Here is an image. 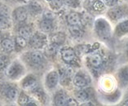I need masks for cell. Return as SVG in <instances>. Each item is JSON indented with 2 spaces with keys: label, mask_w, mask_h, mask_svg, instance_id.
Segmentation results:
<instances>
[{
  "label": "cell",
  "mask_w": 128,
  "mask_h": 106,
  "mask_svg": "<svg viewBox=\"0 0 128 106\" xmlns=\"http://www.w3.org/2000/svg\"><path fill=\"white\" fill-rule=\"evenodd\" d=\"M0 39H1V30H0Z\"/></svg>",
  "instance_id": "cell-37"
},
{
  "label": "cell",
  "mask_w": 128,
  "mask_h": 106,
  "mask_svg": "<svg viewBox=\"0 0 128 106\" xmlns=\"http://www.w3.org/2000/svg\"><path fill=\"white\" fill-rule=\"evenodd\" d=\"M43 17L46 18V19H50V20H54L55 18V16L54 14L52 13L51 12H46L44 15H43Z\"/></svg>",
  "instance_id": "cell-32"
},
{
  "label": "cell",
  "mask_w": 128,
  "mask_h": 106,
  "mask_svg": "<svg viewBox=\"0 0 128 106\" xmlns=\"http://www.w3.org/2000/svg\"><path fill=\"white\" fill-rule=\"evenodd\" d=\"M128 14V10L126 8L122 6H116L108 12V16L112 20H118L122 19L125 16Z\"/></svg>",
  "instance_id": "cell-7"
},
{
  "label": "cell",
  "mask_w": 128,
  "mask_h": 106,
  "mask_svg": "<svg viewBox=\"0 0 128 106\" xmlns=\"http://www.w3.org/2000/svg\"><path fill=\"white\" fill-rule=\"evenodd\" d=\"M70 32L71 35L74 37V38H78L81 37L82 34V31L81 30L79 26H72L70 27Z\"/></svg>",
  "instance_id": "cell-25"
},
{
  "label": "cell",
  "mask_w": 128,
  "mask_h": 106,
  "mask_svg": "<svg viewBox=\"0 0 128 106\" xmlns=\"http://www.w3.org/2000/svg\"><path fill=\"white\" fill-rule=\"evenodd\" d=\"M19 1L21 2H24V4H29L30 2V0H19Z\"/></svg>",
  "instance_id": "cell-35"
},
{
  "label": "cell",
  "mask_w": 128,
  "mask_h": 106,
  "mask_svg": "<svg viewBox=\"0 0 128 106\" xmlns=\"http://www.w3.org/2000/svg\"><path fill=\"white\" fill-rule=\"evenodd\" d=\"M90 6L95 11H101L104 8V4L100 0H93L90 4Z\"/></svg>",
  "instance_id": "cell-28"
},
{
  "label": "cell",
  "mask_w": 128,
  "mask_h": 106,
  "mask_svg": "<svg viewBox=\"0 0 128 106\" xmlns=\"http://www.w3.org/2000/svg\"><path fill=\"white\" fill-rule=\"evenodd\" d=\"M103 63V60L100 55L95 54L89 57V64L94 68H99L101 66Z\"/></svg>",
  "instance_id": "cell-22"
},
{
  "label": "cell",
  "mask_w": 128,
  "mask_h": 106,
  "mask_svg": "<svg viewBox=\"0 0 128 106\" xmlns=\"http://www.w3.org/2000/svg\"><path fill=\"white\" fill-rule=\"evenodd\" d=\"M63 1L67 6H68V7H70V8H78L80 5L79 0H63Z\"/></svg>",
  "instance_id": "cell-30"
},
{
  "label": "cell",
  "mask_w": 128,
  "mask_h": 106,
  "mask_svg": "<svg viewBox=\"0 0 128 106\" xmlns=\"http://www.w3.org/2000/svg\"><path fill=\"white\" fill-rule=\"evenodd\" d=\"M38 86L37 85V79L35 76L33 74H29L26 77H24L21 81V86L26 90H33L34 88Z\"/></svg>",
  "instance_id": "cell-11"
},
{
  "label": "cell",
  "mask_w": 128,
  "mask_h": 106,
  "mask_svg": "<svg viewBox=\"0 0 128 106\" xmlns=\"http://www.w3.org/2000/svg\"><path fill=\"white\" fill-rule=\"evenodd\" d=\"M49 4L52 9L58 10V9L61 8V7L63 6L64 1L63 0H51V1L49 2Z\"/></svg>",
  "instance_id": "cell-29"
},
{
  "label": "cell",
  "mask_w": 128,
  "mask_h": 106,
  "mask_svg": "<svg viewBox=\"0 0 128 106\" xmlns=\"http://www.w3.org/2000/svg\"><path fill=\"white\" fill-rule=\"evenodd\" d=\"M102 2H104V4L105 5H107V6H113L114 4V2H115V0H102Z\"/></svg>",
  "instance_id": "cell-34"
},
{
  "label": "cell",
  "mask_w": 128,
  "mask_h": 106,
  "mask_svg": "<svg viewBox=\"0 0 128 106\" xmlns=\"http://www.w3.org/2000/svg\"><path fill=\"white\" fill-rule=\"evenodd\" d=\"M9 64V58L6 55L0 54V71L7 68Z\"/></svg>",
  "instance_id": "cell-26"
},
{
  "label": "cell",
  "mask_w": 128,
  "mask_h": 106,
  "mask_svg": "<svg viewBox=\"0 0 128 106\" xmlns=\"http://www.w3.org/2000/svg\"><path fill=\"white\" fill-rule=\"evenodd\" d=\"M127 33H128V20L122 21L121 23L118 24L116 28V31H115V34L118 36H122Z\"/></svg>",
  "instance_id": "cell-21"
},
{
  "label": "cell",
  "mask_w": 128,
  "mask_h": 106,
  "mask_svg": "<svg viewBox=\"0 0 128 106\" xmlns=\"http://www.w3.org/2000/svg\"><path fill=\"white\" fill-rule=\"evenodd\" d=\"M18 87L13 83L2 82L0 83V96L9 102H13L17 98Z\"/></svg>",
  "instance_id": "cell-1"
},
{
  "label": "cell",
  "mask_w": 128,
  "mask_h": 106,
  "mask_svg": "<svg viewBox=\"0 0 128 106\" xmlns=\"http://www.w3.org/2000/svg\"><path fill=\"white\" fill-rule=\"evenodd\" d=\"M61 58L65 63L73 64H75V62L77 60V56H76V53L74 52V49H72L70 48H64L61 50Z\"/></svg>",
  "instance_id": "cell-8"
},
{
  "label": "cell",
  "mask_w": 128,
  "mask_h": 106,
  "mask_svg": "<svg viewBox=\"0 0 128 106\" xmlns=\"http://www.w3.org/2000/svg\"><path fill=\"white\" fill-rule=\"evenodd\" d=\"M39 28L42 32H51L53 29V20L43 17V19L39 22Z\"/></svg>",
  "instance_id": "cell-16"
},
{
  "label": "cell",
  "mask_w": 128,
  "mask_h": 106,
  "mask_svg": "<svg viewBox=\"0 0 128 106\" xmlns=\"http://www.w3.org/2000/svg\"><path fill=\"white\" fill-rule=\"evenodd\" d=\"M67 102H68V97L63 92H58L57 94L55 96V98H54L55 105H58V106L67 105Z\"/></svg>",
  "instance_id": "cell-17"
},
{
  "label": "cell",
  "mask_w": 128,
  "mask_h": 106,
  "mask_svg": "<svg viewBox=\"0 0 128 106\" xmlns=\"http://www.w3.org/2000/svg\"><path fill=\"white\" fill-rule=\"evenodd\" d=\"M18 34L20 36H22L24 38H30L31 35L33 34V29L30 26H27V24H24V26H20L19 29H18Z\"/></svg>",
  "instance_id": "cell-20"
},
{
  "label": "cell",
  "mask_w": 128,
  "mask_h": 106,
  "mask_svg": "<svg viewBox=\"0 0 128 106\" xmlns=\"http://www.w3.org/2000/svg\"><path fill=\"white\" fill-rule=\"evenodd\" d=\"M28 63L30 64V66L34 68L42 67L45 64V57L43 54L39 51H33L30 52L26 56Z\"/></svg>",
  "instance_id": "cell-3"
},
{
  "label": "cell",
  "mask_w": 128,
  "mask_h": 106,
  "mask_svg": "<svg viewBox=\"0 0 128 106\" xmlns=\"http://www.w3.org/2000/svg\"><path fill=\"white\" fill-rule=\"evenodd\" d=\"M24 72L26 68L23 64L19 60H14L7 67L6 75L12 80H18L24 75Z\"/></svg>",
  "instance_id": "cell-2"
},
{
  "label": "cell",
  "mask_w": 128,
  "mask_h": 106,
  "mask_svg": "<svg viewBox=\"0 0 128 106\" xmlns=\"http://www.w3.org/2000/svg\"><path fill=\"white\" fill-rule=\"evenodd\" d=\"M57 48H58V45L54 44V43H52L51 45L48 46V48H46V51L49 56H52V55H55L56 53Z\"/></svg>",
  "instance_id": "cell-31"
},
{
  "label": "cell",
  "mask_w": 128,
  "mask_h": 106,
  "mask_svg": "<svg viewBox=\"0 0 128 106\" xmlns=\"http://www.w3.org/2000/svg\"><path fill=\"white\" fill-rule=\"evenodd\" d=\"M76 98L77 100H78L79 101H87L89 99V94H88V92L86 91V90H78L77 92H76Z\"/></svg>",
  "instance_id": "cell-24"
},
{
  "label": "cell",
  "mask_w": 128,
  "mask_h": 106,
  "mask_svg": "<svg viewBox=\"0 0 128 106\" xmlns=\"http://www.w3.org/2000/svg\"><path fill=\"white\" fill-rule=\"evenodd\" d=\"M46 37L44 34L37 32L31 35L29 40V45L34 49H41L46 45Z\"/></svg>",
  "instance_id": "cell-5"
},
{
  "label": "cell",
  "mask_w": 128,
  "mask_h": 106,
  "mask_svg": "<svg viewBox=\"0 0 128 106\" xmlns=\"http://www.w3.org/2000/svg\"><path fill=\"white\" fill-rule=\"evenodd\" d=\"M66 20H67L68 24L70 26H80L82 19H81L80 15L78 13V12H72L67 16Z\"/></svg>",
  "instance_id": "cell-13"
},
{
  "label": "cell",
  "mask_w": 128,
  "mask_h": 106,
  "mask_svg": "<svg viewBox=\"0 0 128 106\" xmlns=\"http://www.w3.org/2000/svg\"><path fill=\"white\" fill-rule=\"evenodd\" d=\"M67 105H78V102L73 98H68Z\"/></svg>",
  "instance_id": "cell-33"
},
{
  "label": "cell",
  "mask_w": 128,
  "mask_h": 106,
  "mask_svg": "<svg viewBox=\"0 0 128 106\" xmlns=\"http://www.w3.org/2000/svg\"><path fill=\"white\" fill-rule=\"evenodd\" d=\"M0 46H1L2 49L4 52L8 53H11L15 50V44L8 38H5L4 39H2L1 42H0Z\"/></svg>",
  "instance_id": "cell-14"
},
{
  "label": "cell",
  "mask_w": 128,
  "mask_h": 106,
  "mask_svg": "<svg viewBox=\"0 0 128 106\" xmlns=\"http://www.w3.org/2000/svg\"><path fill=\"white\" fill-rule=\"evenodd\" d=\"M13 17L14 19L19 23H23L26 20L28 17V10L26 8L20 6L16 8L13 12Z\"/></svg>",
  "instance_id": "cell-10"
},
{
  "label": "cell",
  "mask_w": 128,
  "mask_h": 106,
  "mask_svg": "<svg viewBox=\"0 0 128 106\" xmlns=\"http://www.w3.org/2000/svg\"><path fill=\"white\" fill-rule=\"evenodd\" d=\"M65 40V35L63 33H57L54 34L52 38H51V41L52 43H54V44H56V45H60L62 44Z\"/></svg>",
  "instance_id": "cell-23"
},
{
  "label": "cell",
  "mask_w": 128,
  "mask_h": 106,
  "mask_svg": "<svg viewBox=\"0 0 128 106\" xmlns=\"http://www.w3.org/2000/svg\"><path fill=\"white\" fill-rule=\"evenodd\" d=\"M15 39H16L15 40V50L16 51L20 52L21 50H23L24 48H26L28 42H27V40L26 38L18 35L17 37H16Z\"/></svg>",
  "instance_id": "cell-18"
},
{
  "label": "cell",
  "mask_w": 128,
  "mask_h": 106,
  "mask_svg": "<svg viewBox=\"0 0 128 106\" xmlns=\"http://www.w3.org/2000/svg\"><path fill=\"white\" fill-rule=\"evenodd\" d=\"M12 26L8 9L6 6H0V30H8Z\"/></svg>",
  "instance_id": "cell-6"
},
{
  "label": "cell",
  "mask_w": 128,
  "mask_h": 106,
  "mask_svg": "<svg viewBox=\"0 0 128 106\" xmlns=\"http://www.w3.org/2000/svg\"><path fill=\"white\" fill-rule=\"evenodd\" d=\"M74 83L78 87H84L87 85L88 82H87V79L85 78V76L78 73L74 78Z\"/></svg>",
  "instance_id": "cell-19"
},
{
  "label": "cell",
  "mask_w": 128,
  "mask_h": 106,
  "mask_svg": "<svg viewBox=\"0 0 128 106\" xmlns=\"http://www.w3.org/2000/svg\"><path fill=\"white\" fill-rule=\"evenodd\" d=\"M96 32L102 38H107L111 34V28L107 20L100 18L95 22Z\"/></svg>",
  "instance_id": "cell-4"
},
{
  "label": "cell",
  "mask_w": 128,
  "mask_h": 106,
  "mask_svg": "<svg viewBox=\"0 0 128 106\" xmlns=\"http://www.w3.org/2000/svg\"><path fill=\"white\" fill-rule=\"evenodd\" d=\"M122 104H123V105H128V99L126 100H125Z\"/></svg>",
  "instance_id": "cell-36"
},
{
  "label": "cell",
  "mask_w": 128,
  "mask_h": 106,
  "mask_svg": "<svg viewBox=\"0 0 128 106\" xmlns=\"http://www.w3.org/2000/svg\"><path fill=\"white\" fill-rule=\"evenodd\" d=\"M59 82V75L56 71L52 70L48 74L45 79V85L46 87L49 90L54 89L56 86Z\"/></svg>",
  "instance_id": "cell-9"
},
{
  "label": "cell",
  "mask_w": 128,
  "mask_h": 106,
  "mask_svg": "<svg viewBox=\"0 0 128 106\" xmlns=\"http://www.w3.org/2000/svg\"><path fill=\"white\" fill-rule=\"evenodd\" d=\"M17 104L20 105H37V102L34 101L26 92H21L18 96Z\"/></svg>",
  "instance_id": "cell-12"
},
{
  "label": "cell",
  "mask_w": 128,
  "mask_h": 106,
  "mask_svg": "<svg viewBox=\"0 0 128 106\" xmlns=\"http://www.w3.org/2000/svg\"><path fill=\"white\" fill-rule=\"evenodd\" d=\"M28 10H29L30 13L33 16H36L40 14L42 12V6L40 5L38 2L36 1H31L29 2V6H28Z\"/></svg>",
  "instance_id": "cell-15"
},
{
  "label": "cell",
  "mask_w": 128,
  "mask_h": 106,
  "mask_svg": "<svg viewBox=\"0 0 128 106\" xmlns=\"http://www.w3.org/2000/svg\"><path fill=\"white\" fill-rule=\"evenodd\" d=\"M119 78L123 84L128 82V67H125L120 70Z\"/></svg>",
  "instance_id": "cell-27"
}]
</instances>
